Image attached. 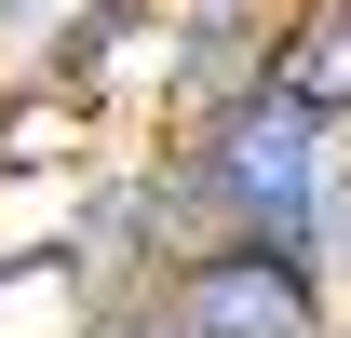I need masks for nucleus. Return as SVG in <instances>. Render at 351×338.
Wrapping results in <instances>:
<instances>
[{
	"label": "nucleus",
	"instance_id": "1",
	"mask_svg": "<svg viewBox=\"0 0 351 338\" xmlns=\"http://www.w3.org/2000/svg\"><path fill=\"white\" fill-rule=\"evenodd\" d=\"M189 163V203H203V244H257V257H298L324 271V230H338V176H351V135L311 122L298 95H257L230 122L176 135Z\"/></svg>",
	"mask_w": 351,
	"mask_h": 338
},
{
	"label": "nucleus",
	"instance_id": "2",
	"mask_svg": "<svg viewBox=\"0 0 351 338\" xmlns=\"http://www.w3.org/2000/svg\"><path fill=\"white\" fill-rule=\"evenodd\" d=\"M284 14L298 0H149V135H203L230 109L270 95V54H284Z\"/></svg>",
	"mask_w": 351,
	"mask_h": 338
},
{
	"label": "nucleus",
	"instance_id": "3",
	"mask_svg": "<svg viewBox=\"0 0 351 338\" xmlns=\"http://www.w3.org/2000/svg\"><path fill=\"white\" fill-rule=\"evenodd\" d=\"M135 311H149L162 338H351L338 284H324V271H298V257H257V244H203V257H176Z\"/></svg>",
	"mask_w": 351,
	"mask_h": 338
},
{
	"label": "nucleus",
	"instance_id": "4",
	"mask_svg": "<svg viewBox=\"0 0 351 338\" xmlns=\"http://www.w3.org/2000/svg\"><path fill=\"white\" fill-rule=\"evenodd\" d=\"M270 95H298L311 122H338V135H351V0H298V14H284Z\"/></svg>",
	"mask_w": 351,
	"mask_h": 338
},
{
	"label": "nucleus",
	"instance_id": "5",
	"mask_svg": "<svg viewBox=\"0 0 351 338\" xmlns=\"http://www.w3.org/2000/svg\"><path fill=\"white\" fill-rule=\"evenodd\" d=\"M54 338H162L149 311H82V325H54Z\"/></svg>",
	"mask_w": 351,
	"mask_h": 338
}]
</instances>
